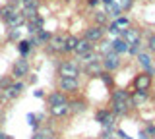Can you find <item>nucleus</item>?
<instances>
[{
	"label": "nucleus",
	"mask_w": 155,
	"mask_h": 139,
	"mask_svg": "<svg viewBox=\"0 0 155 139\" xmlns=\"http://www.w3.org/2000/svg\"><path fill=\"white\" fill-rule=\"evenodd\" d=\"M58 75H60V77L78 79L80 68H78V64H74V62H64V64H60V68H58Z\"/></svg>",
	"instance_id": "f257e3e1"
},
{
	"label": "nucleus",
	"mask_w": 155,
	"mask_h": 139,
	"mask_svg": "<svg viewBox=\"0 0 155 139\" xmlns=\"http://www.w3.org/2000/svg\"><path fill=\"white\" fill-rule=\"evenodd\" d=\"M23 89H25V83H21V81H16V83H12L8 89H4V99H18L19 95L23 93Z\"/></svg>",
	"instance_id": "f03ea898"
},
{
	"label": "nucleus",
	"mask_w": 155,
	"mask_h": 139,
	"mask_svg": "<svg viewBox=\"0 0 155 139\" xmlns=\"http://www.w3.org/2000/svg\"><path fill=\"white\" fill-rule=\"evenodd\" d=\"M120 66V54H116V52H109V54H105V60H103V68L113 71Z\"/></svg>",
	"instance_id": "7ed1b4c3"
},
{
	"label": "nucleus",
	"mask_w": 155,
	"mask_h": 139,
	"mask_svg": "<svg viewBox=\"0 0 155 139\" xmlns=\"http://www.w3.org/2000/svg\"><path fill=\"white\" fill-rule=\"evenodd\" d=\"M60 91L62 93H76L78 89H80V83H78V79H70V77H60Z\"/></svg>",
	"instance_id": "20e7f679"
},
{
	"label": "nucleus",
	"mask_w": 155,
	"mask_h": 139,
	"mask_svg": "<svg viewBox=\"0 0 155 139\" xmlns=\"http://www.w3.org/2000/svg\"><path fill=\"white\" fill-rule=\"evenodd\" d=\"M64 46H66V37H62V35H54L48 41V50L51 52H60V50H64Z\"/></svg>",
	"instance_id": "39448f33"
},
{
	"label": "nucleus",
	"mask_w": 155,
	"mask_h": 139,
	"mask_svg": "<svg viewBox=\"0 0 155 139\" xmlns=\"http://www.w3.org/2000/svg\"><path fill=\"white\" fill-rule=\"evenodd\" d=\"M97 122H101L105 128H113V124H114V114H113V110H99L97 112Z\"/></svg>",
	"instance_id": "423d86ee"
},
{
	"label": "nucleus",
	"mask_w": 155,
	"mask_h": 139,
	"mask_svg": "<svg viewBox=\"0 0 155 139\" xmlns=\"http://www.w3.org/2000/svg\"><path fill=\"white\" fill-rule=\"evenodd\" d=\"M134 85H136V91H147L149 85H151V75H147V74L138 75L136 81H134Z\"/></svg>",
	"instance_id": "0eeeda50"
},
{
	"label": "nucleus",
	"mask_w": 155,
	"mask_h": 139,
	"mask_svg": "<svg viewBox=\"0 0 155 139\" xmlns=\"http://www.w3.org/2000/svg\"><path fill=\"white\" fill-rule=\"evenodd\" d=\"M122 41H126L128 45H136L140 43V31L138 29H122Z\"/></svg>",
	"instance_id": "6e6552de"
},
{
	"label": "nucleus",
	"mask_w": 155,
	"mask_h": 139,
	"mask_svg": "<svg viewBox=\"0 0 155 139\" xmlns=\"http://www.w3.org/2000/svg\"><path fill=\"white\" fill-rule=\"evenodd\" d=\"M48 110H51V116H54V118L66 116V114L70 112V103H66V104H56V106H48Z\"/></svg>",
	"instance_id": "1a4fd4ad"
},
{
	"label": "nucleus",
	"mask_w": 155,
	"mask_h": 139,
	"mask_svg": "<svg viewBox=\"0 0 155 139\" xmlns=\"http://www.w3.org/2000/svg\"><path fill=\"white\" fill-rule=\"evenodd\" d=\"M101 37H103V29H101L99 25L97 27H89L85 33V39L89 41V43H97V41H101Z\"/></svg>",
	"instance_id": "9d476101"
},
{
	"label": "nucleus",
	"mask_w": 155,
	"mask_h": 139,
	"mask_svg": "<svg viewBox=\"0 0 155 139\" xmlns=\"http://www.w3.org/2000/svg\"><path fill=\"white\" fill-rule=\"evenodd\" d=\"M27 71H29V64L25 60H18L16 66H14V75L19 79V77H23V75H27Z\"/></svg>",
	"instance_id": "9b49d317"
},
{
	"label": "nucleus",
	"mask_w": 155,
	"mask_h": 139,
	"mask_svg": "<svg viewBox=\"0 0 155 139\" xmlns=\"http://www.w3.org/2000/svg\"><path fill=\"white\" fill-rule=\"evenodd\" d=\"M130 106H132V99L128 103H113V114L114 116H122V114L128 112Z\"/></svg>",
	"instance_id": "f8f14e48"
},
{
	"label": "nucleus",
	"mask_w": 155,
	"mask_h": 139,
	"mask_svg": "<svg viewBox=\"0 0 155 139\" xmlns=\"http://www.w3.org/2000/svg\"><path fill=\"white\" fill-rule=\"evenodd\" d=\"M89 50H91V43L87 41V39H81V41H78V45H76V49H74V52H76V54H80V56L87 54Z\"/></svg>",
	"instance_id": "ddd939ff"
},
{
	"label": "nucleus",
	"mask_w": 155,
	"mask_h": 139,
	"mask_svg": "<svg viewBox=\"0 0 155 139\" xmlns=\"http://www.w3.org/2000/svg\"><path fill=\"white\" fill-rule=\"evenodd\" d=\"M66 95L64 93H52L48 97V106H56V104H66Z\"/></svg>",
	"instance_id": "4468645a"
},
{
	"label": "nucleus",
	"mask_w": 155,
	"mask_h": 139,
	"mask_svg": "<svg viewBox=\"0 0 155 139\" xmlns=\"http://www.w3.org/2000/svg\"><path fill=\"white\" fill-rule=\"evenodd\" d=\"M138 60H140V64H142L143 68L149 71V74H153V68H151V56L145 54V52H140V54H138Z\"/></svg>",
	"instance_id": "2eb2a0df"
},
{
	"label": "nucleus",
	"mask_w": 155,
	"mask_h": 139,
	"mask_svg": "<svg viewBox=\"0 0 155 139\" xmlns=\"http://www.w3.org/2000/svg\"><path fill=\"white\" fill-rule=\"evenodd\" d=\"M128 49H130V45L126 41H122V39H116L114 43H113V50L116 52V54H122V52H128Z\"/></svg>",
	"instance_id": "dca6fc26"
},
{
	"label": "nucleus",
	"mask_w": 155,
	"mask_h": 139,
	"mask_svg": "<svg viewBox=\"0 0 155 139\" xmlns=\"http://www.w3.org/2000/svg\"><path fill=\"white\" fill-rule=\"evenodd\" d=\"M21 14H23V17L35 20V17H37V4H35V0H33L31 4H27V6H25V10H23Z\"/></svg>",
	"instance_id": "f3484780"
},
{
	"label": "nucleus",
	"mask_w": 155,
	"mask_h": 139,
	"mask_svg": "<svg viewBox=\"0 0 155 139\" xmlns=\"http://www.w3.org/2000/svg\"><path fill=\"white\" fill-rule=\"evenodd\" d=\"M130 99H132V97L128 95V91L120 89V91H114V93H113V103H128Z\"/></svg>",
	"instance_id": "a211bd4d"
},
{
	"label": "nucleus",
	"mask_w": 155,
	"mask_h": 139,
	"mask_svg": "<svg viewBox=\"0 0 155 139\" xmlns=\"http://www.w3.org/2000/svg\"><path fill=\"white\" fill-rule=\"evenodd\" d=\"M14 14H16V10H14L12 6H4L2 10H0V17H2L4 21H10V20H12V16H14Z\"/></svg>",
	"instance_id": "6ab92c4d"
},
{
	"label": "nucleus",
	"mask_w": 155,
	"mask_h": 139,
	"mask_svg": "<svg viewBox=\"0 0 155 139\" xmlns=\"http://www.w3.org/2000/svg\"><path fill=\"white\" fill-rule=\"evenodd\" d=\"M97 60H99V56H97V52H93V50H89L87 54H84V56H81V62H84L85 66L93 64V62H97Z\"/></svg>",
	"instance_id": "aec40b11"
},
{
	"label": "nucleus",
	"mask_w": 155,
	"mask_h": 139,
	"mask_svg": "<svg viewBox=\"0 0 155 139\" xmlns=\"http://www.w3.org/2000/svg\"><path fill=\"white\" fill-rule=\"evenodd\" d=\"M147 99V91H136V95L132 97V104L136 106V104H140V103H143V100Z\"/></svg>",
	"instance_id": "412c9836"
},
{
	"label": "nucleus",
	"mask_w": 155,
	"mask_h": 139,
	"mask_svg": "<svg viewBox=\"0 0 155 139\" xmlns=\"http://www.w3.org/2000/svg\"><path fill=\"white\" fill-rule=\"evenodd\" d=\"M23 20H25V17H23V14L16 12V14H14V16H12V20H10L8 23H10V25H12V27H18V25H21V23H23Z\"/></svg>",
	"instance_id": "4be33fe9"
},
{
	"label": "nucleus",
	"mask_w": 155,
	"mask_h": 139,
	"mask_svg": "<svg viewBox=\"0 0 155 139\" xmlns=\"http://www.w3.org/2000/svg\"><path fill=\"white\" fill-rule=\"evenodd\" d=\"M87 74H91V75H101V64L99 62H93V64H89L85 68Z\"/></svg>",
	"instance_id": "5701e85b"
},
{
	"label": "nucleus",
	"mask_w": 155,
	"mask_h": 139,
	"mask_svg": "<svg viewBox=\"0 0 155 139\" xmlns=\"http://www.w3.org/2000/svg\"><path fill=\"white\" fill-rule=\"evenodd\" d=\"M78 37H74V35H70V37H66V46H64V50H74L76 49V45H78Z\"/></svg>",
	"instance_id": "b1692460"
},
{
	"label": "nucleus",
	"mask_w": 155,
	"mask_h": 139,
	"mask_svg": "<svg viewBox=\"0 0 155 139\" xmlns=\"http://www.w3.org/2000/svg\"><path fill=\"white\" fill-rule=\"evenodd\" d=\"M48 137H52V131L47 128V129H41V131H37L31 139H48Z\"/></svg>",
	"instance_id": "393cba45"
},
{
	"label": "nucleus",
	"mask_w": 155,
	"mask_h": 139,
	"mask_svg": "<svg viewBox=\"0 0 155 139\" xmlns=\"http://www.w3.org/2000/svg\"><path fill=\"white\" fill-rule=\"evenodd\" d=\"M70 110L84 112V110H85V103H84V100H74V103H70Z\"/></svg>",
	"instance_id": "a878e982"
},
{
	"label": "nucleus",
	"mask_w": 155,
	"mask_h": 139,
	"mask_svg": "<svg viewBox=\"0 0 155 139\" xmlns=\"http://www.w3.org/2000/svg\"><path fill=\"white\" fill-rule=\"evenodd\" d=\"M29 41H19V45H18V49H19V52L21 54H27V50H29Z\"/></svg>",
	"instance_id": "bb28decb"
},
{
	"label": "nucleus",
	"mask_w": 155,
	"mask_h": 139,
	"mask_svg": "<svg viewBox=\"0 0 155 139\" xmlns=\"http://www.w3.org/2000/svg\"><path fill=\"white\" fill-rule=\"evenodd\" d=\"M47 41H51V35H48L47 31H39V39H37V43H47Z\"/></svg>",
	"instance_id": "cd10ccee"
},
{
	"label": "nucleus",
	"mask_w": 155,
	"mask_h": 139,
	"mask_svg": "<svg viewBox=\"0 0 155 139\" xmlns=\"http://www.w3.org/2000/svg\"><path fill=\"white\" fill-rule=\"evenodd\" d=\"M109 12H113V16H120V6H116V4H109Z\"/></svg>",
	"instance_id": "c85d7f7f"
},
{
	"label": "nucleus",
	"mask_w": 155,
	"mask_h": 139,
	"mask_svg": "<svg viewBox=\"0 0 155 139\" xmlns=\"http://www.w3.org/2000/svg\"><path fill=\"white\" fill-rule=\"evenodd\" d=\"M143 131L149 135V139H151V137H155V126H145V128H143Z\"/></svg>",
	"instance_id": "c756f323"
},
{
	"label": "nucleus",
	"mask_w": 155,
	"mask_h": 139,
	"mask_svg": "<svg viewBox=\"0 0 155 139\" xmlns=\"http://www.w3.org/2000/svg\"><path fill=\"white\" fill-rule=\"evenodd\" d=\"M128 52H130V54H140V43H136V45H130Z\"/></svg>",
	"instance_id": "7c9ffc66"
},
{
	"label": "nucleus",
	"mask_w": 155,
	"mask_h": 139,
	"mask_svg": "<svg viewBox=\"0 0 155 139\" xmlns=\"http://www.w3.org/2000/svg\"><path fill=\"white\" fill-rule=\"evenodd\" d=\"M116 25L118 27H128V20H126V17H118V20H116Z\"/></svg>",
	"instance_id": "2f4dec72"
},
{
	"label": "nucleus",
	"mask_w": 155,
	"mask_h": 139,
	"mask_svg": "<svg viewBox=\"0 0 155 139\" xmlns=\"http://www.w3.org/2000/svg\"><path fill=\"white\" fill-rule=\"evenodd\" d=\"M10 85H12V83H10V79H8V77H0V87H4V89H8V87H10Z\"/></svg>",
	"instance_id": "473e14b6"
},
{
	"label": "nucleus",
	"mask_w": 155,
	"mask_h": 139,
	"mask_svg": "<svg viewBox=\"0 0 155 139\" xmlns=\"http://www.w3.org/2000/svg\"><path fill=\"white\" fill-rule=\"evenodd\" d=\"M109 33H110V35H118V33H120V29H118V25H116V23H113V25L109 27Z\"/></svg>",
	"instance_id": "72a5a7b5"
},
{
	"label": "nucleus",
	"mask_w": 155,
	"mask_h": 139,
	"mask_svg": "<svg viewBox=\"0 0 155 139\" xmlns=\"http://www.w3.org/2000/svg\"><path fill=\"white\" fill-rule=\"evenodd\" d=\"M147 45H149V50H153V52H155V35H151V37H149Z\"/></svg>",
	"instance_id": "f704fd0d"
},
{
	"label": "nucleus",
	"mask_w": 155,
	"mask_h": 139,
	"mask_svg": "<svg viewBox=\"0 0 155 139\" xmlns=\"http://www.w3.org/2000/svg\"><path fill=\"white\" fill-rule=\"evenodd\" d=\"M95 17H97V21H99V23H105V20H107L103 12H97V14H95Z\"/></svg>",
	"instance_id": "c9c22d12"
},
{
	"label": "nucleus",
	"mask_w": 155,
	"mask_h": 139,
	"mask_svg": "<svg viewBox=\"0 0 155 139\" xmlns=\"http://www.w3.org/2000/svg\"><path fill=\"white\" fill-rule=\"evenodd\" d=\"M132 2H134V0H122V8H124V10H128V8L132 6Z\"/></svg>",
	"instance_id": "e433bc0d"
},
{
	"label": "nucleus",
	"mask_w": 155,
	"mask_h": 139,
	"mask_svg": "<svg viewBox=\"0 0 155 139\" xmlns=\"http://www.w3.org/2000/svg\"><path fill=\"white\" fill-rule=\"evenodd\" d=\"M10 37H12V39H18V37H19V33H18V29H14V31H12V35H10Z\"/></svg>",
	"instance_id": "4c0bfd02"
},
{
	"label": "nucleus",
	"mask_w": 155,
	"mask_h": 139,
	"mask_svg": "<svg viewBox=\"0 0 155 139\" xmlns=\"http://www.w3.org/2000/svg\"><path fill=\"white\" fill-rule=\"evenodd\" d=\"M101 75H103V79H105V83H110V77H109V75H107V74H101Z\"/></svg>",
	"instance_id": "58836bf2"
},
{
	"label": "nucleus",
	"mask_w": 155,
	"mask_h": 139,
	"mask_svg": "<svg viewBox=\"0 0 155 139\" xmlns=\"http://www.w3.org/2000/svg\"><path fill=\"white\" fill-rule=\"evenodd\" d=\"M0 139H12V137H10V135H6V133H2V131H0Z\"/></svg>",
	"instance_id": "ea45409f"
},
{
	"label": "nucleus",
	"mask_w": 155,
	"mask_h": 139,
	"mask_svg": "<svg viewBox=\"0 0 155 139\" xmlns=\"http://www.w3.org/2000/svg\"><path fill=\"white\" fill-rule=\"evenodd\" d=\"M21 2H23V4H25V6H27V4H31L33 0H21Z\"/></svg>",
	"instance_id": "a19ab883"
},
{
	"label": "nucleus",
	"mask_w": 155,
	"mask_h": 139,
	"mask_svg": "<svg viewBox=\"0 0 155 139\" xmlns=\"http://www.w3.org/2000/svg\"><path fill=\"white\" fill-rule=\"evenodd\" d=\"M103 2L107 4V6H109V4H113V0H103Z\"/></svg>",
	"instance_id": "79ce46f5"
},
{
	"label": "nucleus",
	"mask_w": 155,
	"mask_h": 139,
	"mask_svg": "<svg viewBox=\"0 0 155 139\" xmlns=\"http://www.w3.org/2000/svg\"><path fill=\"white\" fill-rule=\"evenodd\" d=\"M4 99V93H2V91H0V100H2Z\"/></svg>",
	"instance_id": "37998d69"
},
{
	"label": "nucleus",
	"mask_w": 155,
	"mask_h": 139,
	"mask_svg": "<svg viewBox=\"0 0 155 139\" xmlns=\"http://www.w3.org/2000/svg\"><path fill=\"white\" fill-rule=\"evenodd\" d=\"M48 139H54V137H48Z\"/></svg>",
	"instance_id": "c03bdc74"
}]
</instances>
